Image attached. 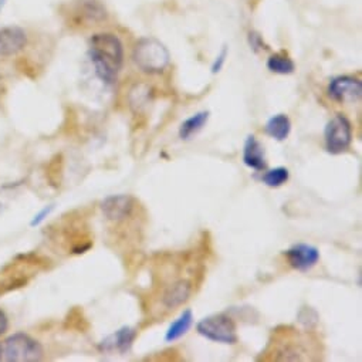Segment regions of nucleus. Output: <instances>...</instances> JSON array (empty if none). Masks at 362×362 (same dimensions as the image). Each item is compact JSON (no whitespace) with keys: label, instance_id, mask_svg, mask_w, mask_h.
<instances>
[{"label":"nucleus","instance_id":"f257e3e1","mask_svg":"<svg viewBox=\"0 0 362 362\" xmlns=\"http://www.w3.org/2000/svg\"><path fill=\"white\" fill-rule=\"evenodd\" d=\"M39 40V35L25 25H5L0 28V64L11 66L21 74L32 76L36 70L30 52Z\"/></svg>","mask_w":362,"mask_h":362},{"label":"nucleus","instance_id":"f03ea898","mask_svg":"<svg viewBox=\"0 0 362 362\" xmlns=\"http://www.w3.org/2000/svg\"><path fill=\"white\" fill-rule=\"evenodd\" d=\"M88 56L97 77L105 84H114L124 64V46L108 32L94 33L88 40Z\"/></svg>","mask_w":362,"mask_h":362},{"label":"nucleus","instance_id":"7ed1b4c3","mask_svg":"<svg viewBox=\"0 0 362 362\" xmlns=\"http://www.w3.org/2000/svg\"><path fill=\"white\" fill-rule=\"evenodd\" d=\"M60 16L67 28L88 29L107 19V11L100 0H71L60 8Z\"/></svg>","mask_w":362,"mask_h":362},{"label":"nucleus","instance_id":"20e7f679","mask_svg":"<svg viewBox=\"0 0 362 362\" xmlns=\"http://www.w3.org/2000/svg\"><path fill=\"white\" fill-rule=\"evenodd\" d=\"M43 346L33 337L18 332L0 342V361L4 362H35L43 359Z\"/></svg>","mask_w":362,"mask_h":362},{"label":"nucleus","instance_id":"39448f33","mask_svg":"<svg viewBox=\"0 0 362 362\" xmlns=\"http://www.w3.org/2000/svg\"><path fill=\"white\" fill-rule=\"evenodd\" d=\"M132 60L142 71L155 74L166 69L170 62V54L159 40L146 37L141 39L135 45L132 52Z\"/></svg>","mask_w":362,"mask_h":362},{"label":"nucleus","instance_id":"423d86ee","mask_svg":"<svg viewBox=\"0 0 362 362\" xmlns=\"http://www.w3.org/2000/svg\"><path fill=\"white\" fill-rule=\"evenodd\" d=\"M198 332L209 341L233 345L238 342L236 324L228 314H214L201 320L197 325Z\"/></svg>","mask_w":362,"mask_h":362},{"label":"nucleus","instance_id":"0eeeda50","mask_svg":"<svg viewBox=\"0 0 362 362\" xmlns=\"http://www.w3.org/2000/svg\"><path fill=\"white\" fill-rule=\"evenodd\" d=\"M325 149L331 155L345 152L352 142V127L346 117L338 114L331 118L324 129Z\"/></svg>","mask_w":362,"mask_h":362},{"label":"nucleus","instance_id":"6e6552de","mask_svg":"<svg viewBox=\"0 0 362 362\" xmlns=\"http://www.w3.org/2000/svg\"><path fill=\"white\" fill-rule=\"evenodd\" d=\"M327 91L334 101L356 103L362 95V83L351 76H338L329 81Z\"/></svg>","mask_w":362,"mask_h":362},{"label":"nucleus","instance_id":"1a4fd4ad","mask_svg":"<svg viewBox=\"0 0 362 362\" xmlns=\"http://www.w3.org/2000/svg\"><path fill=\"white\" fill-rule=\"evenodd\" d=\"M30 259L32 256H22L0 272V294L16 290L28 284L32 272L25 273L23 267L30 262Z\"/></svg>","mask_w":362,"mask_h":362},{"label":"nucleus","instance_id":"9d476101","mask_svg":"<svg viewBox=\"0 0 362 362\" xmlns=\"http://www.w3.org/2000/svg\"><path fill=\"white\" fill-rule=\"evenodd\" d=\"M284 255L288 264L301 273L311 270L320 260V250L308 243H296Z\"/></svg>","mask_w":362,"mask_h":362},{"label":"nucleus","instance_id":"9b49d317","mask_svg":"<svg viewBox=\"0 0 362 362\" xmlns=\"http://www.w3.org/2000/svg\"><path fill=\"white\" fill-rule=\"evenodd\" d=\"M135 208V199L129 195H112L101 202L103 215L108 221L119 222L129 218Z\"/></svg>","mask_w":362,"mask_h":362},{"label":"nucleus","instance_id":"f8f14e48","mask_svg":"<svg viewBox=\"0 0 362 362\" xmlns=\"http://www.w3.org/2000/svg\"><path fill=\"white\" fill-rule=\"evenodd\" d=\"M136 338V329L128 325L121 327L119 329H117L114 334L108 335L101 344H100V349L104 352H119V354H127L134 341Z\"/></svg>","mask_w":362,"mask_h":362},{"label":"nucleus","instance_id":"ddd939ff","mask_svg":"<svg viewBox=\"0 0 362 362\" xmlns=\"http://www.w3.org/2000/svg\"><path fill=\"white\" fill-rule=\"evenodd\" d=\"M243 163L253 170H263L267 166L264 146L255 135H249L245 141Z\"/></svg>","mask_w":362,"mask_h":362},{"label":"nucleus","instance_id":"4468645a","mask_svg":"<svg viewBox=\"0 0 362 362\" xmlns=\"http://www.w3.org/2000/svg\"><path fill=\"white\" fill-rule=\"evenodd\" d=\"M192 293V286L187 280H179L169 286L162 296V303L166 308H176L185 304Z\"/></svg>","mask_w":362,"mask_h":362},{"label":"nucleus","instance_id":"2eb2a0df","mask_svg":"<svg viewBox=\"0 0 362 362\" xmlns=\"http://www.w3.org/2000/svg\"><path fill=\"white\" fill-rule=\"evenodd\" d=\"M194 325V313L192 310H185L182 314H180L168 328L165 334V341L166 342H175L176 339L182 338Z\"/></svg>","mask_w":362,"mask_h":362},{"label":"nucleus","instance_id":"dca6fc26","mask_svg":"<svg viewBox=\"0 0 362 362\" xmlns=\"http://www.w3.org/2000/svg\"><path fill=\"white\" fill-rule=\"evenodd\" d=\"M266 134L276 141H286L291 132V121L286 114H276L266 122Z\"/></svg>","mask_w":362,"mask_h":362},{"label":"nucleus","instance_id":"f3484780","mask_svg":"<svg viewBox=\"0 0 362 362\" xmlns=\"http://www.w3.org/2000/svg\"><path fill=\"white\" fill-rule=\"evenodd\" d=\"M208 119H209V111H199L194 114L192 117H189L188 119H185L182 124H180L177 131L179 138L182 141L191 139L206 125Z\"/></svg>","mask_w":362,"mask_h":362},{"label":"nucleus","instance_id":"a211bd4d","mask_svg":"<svg viewBox=\"0 0 362 362\" xmlns=\"http://www.w3.org/2000/svg\"><path fill=\"white\" fill-rule=\"evenodd\" d=\"M267 69L276 74H291L296 70L294 62L286 53H276L267 60Z\"/></svg>","mask_w":362,"mask_h":362},{"label":"nucleus","instance_id":"6ab92c4d","mask_svg":"<svg viewBox=\"0 0 362 362\" xmlns=\"http://www.w3.org/2000/svg\"><path fill=\"white\" fill-rule=\"evenodd\" d=\"M288 177H290L288 169L286 166H277L267 170L262 176V182L269 188H280L287 182Z\"/></svg>","mask_w":362,"mask_h":362},{"label":"nucleus","instance_id":"aec40b11","mask_svg":"<svg viewBox=\"0 0 362 362\" xmlns=\"http://www.w3.org/2000/svg\"><path fill=\"white\" fill-rule=\"evenodd\" d=\"M297 320H298V322L301 324V327L304 329L310 331V329H313V328H315L318 325L320 315H318V313L313 307L304 305V307L300 308V311L297 314Z\"/></svg>","mask_w":362,"mask_h":362},{"label":"nucleus","instance_id":"412c9836","mask_svg":"<svg viewBox=\"0 0 362 362\" xmlns=\"http://www.w3.org/2000/svg\"><path fill=\"white\" fill-rule=\"evenodd\" d=\"M249 43H250V47H252L256 53L260 52V50H267V46L264 45L262 36L257 35V33H255V32H252V33L249 35Z\"/></svg>","mask_w":362,"mask_h":362},{"label":"nucleus","instance_id":"4be33fe9","mask_svg":"<svg viewBox=\"0 0 362 362\" xmlns=\"http://www.w3.org/2000/svg\"><path fill=\"white\" fill-rule=\"evenodd\" d=\"M54 211V205H49V206H46L45 209H42L35 218H33V221H32V223H30V226H39L43 221H46V218L47 216H50V214Z\"/></svg>","mask_w":362,"mask_h":362},{"label":"nucleus","instance_id":"5701e85b","mask_svg":"<svg viewBox=\"0 0 362 362\" xmlns=\"http://www.w3.org/2000/svg\"><path fill=\"white\" fill-rule=\"evenodd\" d=\"M226 57H228V49L225 47V49L221 52V54L216 57V60H215V63H214V66H212V73H214V74L219 73V71L223 69V64H225V62H226Z\"/></svg>","mask_w":362,"mask_h":362},{"label":"nucleus","instance_id":"b1692460","mask_svg":"<svg viewBox=\"0 0 362 362\" xmlns=\"http://www.w3.org/2000/svg\"><path fill=\"white\" fill-rule=\"evenodd\" d=\"M8 327H9L8 315L2 308H0V337H2L8 331Z\"/></svg>","mask_w":362,"mask_h":362}]
</instances>
